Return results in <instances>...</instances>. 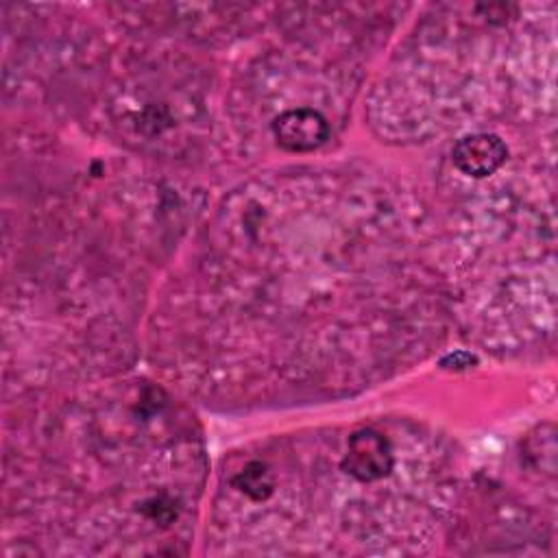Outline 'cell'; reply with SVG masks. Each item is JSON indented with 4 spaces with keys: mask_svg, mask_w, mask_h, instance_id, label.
<instances>
[{
    "mask_svg": "<svg viewBox=\"0 0 558 558\" xmlns=\"http://www.w3.org/2000/svg\"><path fill=\"white\" fill-rule=\"evenodd\" d=\"M342 471L357 482L371 484L384 480L395 469V451L390 440L377 429H360L349 436L347 453L340 462Z\"/></svg>",
    "mask_w": 558,
    "mask_h": 558,
    "instance_id": "cell-1",
    "label": "cell"
},
{
    "mask_svg": "<svg viewBox=\"0 0 558 558\" xmlns=\"http://www.w3.org/2000/svg\"><path fill=\"white\" fill-rule=\"evenodd\" d=\"M272 133L279 146L286 150L307 153L318 148L329 137V124L318 111L299 107L279 113L272 122Z\"/></svg>",
    "mask_w": 558,
    "mask_h": 558,
    "instance_id": "cell-2",
    "label": "cell"
},
{
    "mask_svg": "<svg viewBox=\"0 0 558 558\" xmlns=\"http://www.w3.org/2000/svg\"><path fill=\"white\" fill-rule=\"evenodd\" d=\"M508 148L493 133H475L456 142L453 146V163L466 177H488L497 172L506 161Z\"/></svg>",
    "mask_w": 558,
    "mask_h": 558,
    "instance_id": "cell-3",
    "label": "cell"
},
{
    "mask_svg": "<svg viewBox=\"0 0 558 558\" xmlns=\"http://www.w3.org/2000/svg\"><path fill=\"white\" fill-rule=\"evenodd\" d=\"M231 486L244 493L251 501H268L275 493V475L270 466L262 460H248L244 466L233 475Z\"/></svg>",
    "mask_w": 558,
    "mask_h": 558,
    "instance_id": "cell-4",
    "label": "cell"
}]
</instances>
